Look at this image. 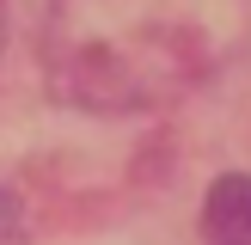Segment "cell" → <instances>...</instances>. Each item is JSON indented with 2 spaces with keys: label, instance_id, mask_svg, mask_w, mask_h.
Segmentation results:
<instances>
[{
  "label": "cell",
  "instance_id": "1",
  "mask_svg": "<svg viewBox=\"0 0 251 245\" xmlns=\"http://www.w3.org/2000/svg\"><path fill=\"white\" fill-rule=\"evenodd\" d=\"M202 245H251V178L245 172H227V178L208 184Z\"/></svg>",
  "mask_w": 251,
  "mask_h": 245
},
{
  "label": "cell",
  "instance_id": "2",
  "mask_svg": "<svg viewBox=\"0 0 251 245\" xmlns=\"http://www.w3.org/2000/svg\"><path fill=\"white\" fill-rule=\"evenodd\" d=\"M12 227H19V215H12V196L0 190V239H12Z\"/></svg>",
  "mask_w": 251,
  "mask_h": 245
},
{
  "label": "cell",
  "instance_id": "3",
  "mask_svg": "<svg viewBox=\"0 0 251 245\" xmlns=\"http://www.w3.org/2000/svg\"><path fill=\"white\" fill-rule=\"evenodd\" d=\"M0 37H6V24H0Z\"/></svg>",
  "mask_w": 251,
  "mask_h": 245
}]
</instances>
